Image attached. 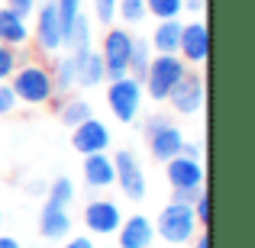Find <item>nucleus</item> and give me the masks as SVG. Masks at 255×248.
<instances>
[{"label":"nucleus","mask_w":255,"mask_h":248,"mask_svg":"<svg viewBox=\"0 0 255 248\" xmlns=\"http://www.w3.org/2000/svg\"><path fill=\"white\" fill-rule=\"evenodd\" d=\"M0 42L10 45V49H19V45L29 42V26H26V16H19V13L10 10V6L0 10Z\"/></svg>","instance_id":"17"},{"label":"nucleus","mask_w":255,"mask_h":248,"mask_svg":"<svg viewBox=\"0 0 255 248\" xmlns=\"http://www.w3.org/2000/svg\"><path fill=\"white\" fill-rule=\"evenodd\" d=\"M107 103H110L113 116L120 123H132L139 106H142V81H136L132 75H123L117 81H110V87H107Z\"/></svg>","instance_id":"4"},{"label":"nucleus","mask_w":255,"mask_h":248,"mask_svg":"<svg viewBox=\"0 0 255 248\" xmlns=\"http://www.w3.org/2000/svg\"><path fill=\"white\" fill-rule=\"evenodd\" d=\"M145 136H149V152L158 162H168V158L181 155V145H184V136L181 129L171 123L168 116H152L145 123Z\"/></svg>","instance_id":"6"},{"label":"nucleus","mask_w":255,"mask_h":248,"mask_svg":"<svg viewBox=\"0 0 255 248\" xmlns=\"http://www.w3.org/2000/svg\"><path fill=\"white\" fill-rule=\"evenodd\" d=\"M49 200H52V203H58V206H68L71 200H75V184H71L68 177H58L55 184L49 187Z\"/></svg>","instance_id":"25"},{"label":"nucleus","mask_w":255,"mask_h":248,"mask_svg":"<svg viewBox=\"0 0 255 248\" xmlns=\"http://www.w3.org/2000/svg\"><path fill=\"white\" fill-rule=\"evenodd\" d=\"M197 193H200V187H181V190H174V203H187V206H191L194 203V200H197Z\"/></svg>","instance_id":"31"},{"label":"nucleus","mask_w":255,"mask_h":248,"mask_svg":"<svg viewBox=\"0 0 255 248\" xmlns=\"http://www.w3.org/2000/svg\"><path fill=\"white\" fill-rule=\"evenodd\" d=\"M187 75V62L178 55H155L149 58V68H145V90L152 100H168V93L174 90V84Z\"/></svg>","instance_id":"2"},{"label":"nucleus","mask_w":255,"mask_h":248,"mask_svg":"<svg viewBox=\"0 0 255 248\" xmlns=\"http://www.w3.org/2000/svg\"><path fill=\"white\" fill-rule=\"evenodd\" d=\"M191 210H194V216H197V223H210V197H207V190H200L197 193V200L191 203Z\"/></svg>","instance_id":"29"},{"label":"nucleus","mask_w":255,"mask_h":248,"mask_svg":"<svg viewBox=\"0 0 255 248\" xmlns=\"http://www.w3.org/2000/svg\"><path fill=\"white\" fill-rule=\"evenodd\" d=\"M58 116H62V123H65V126H71V129H75L78 123L91 119L94 113H91V103H87V100H81V97H71V100H65V103H62Z\"/></svg>","instance_id":"20"},{"label":"nucleus","mask_w":255,"mask_h":248,"mask_svg":"<svg viewBox=\"0 0 255 248\" xmlns=\"http://www.w3.org/2000/svg\"><path fill=\"white\" fill-rule=\"evenodd\" d=\"M39 232L45 239H65L71 232V216H68V206H58V203H45L42 206V216H39Z\"/></svg>","instance_id":"16"},{"label":"nucleus","mask_w":255,"mask_h":248,"mask_svg":"<svg viewBox=\"0 0 255 248\" xmlns=\"http://www.w3.org/2000/svg\"><path fill=\"white\" fill-rule=\"evenodd\" d=\"M10 87L16 93V100L29 106H42L55 97V84H52V71L42 68V65H19L10 75Z\"/></svg>","instance_id":"1"},{"label":"nucleus","mask_w":255,"mask_h":248,"mask_svg":"<svg viewBox=\"0 0 255 248\" xmlns=\"http://www.w3.org/2000/svg\"><path fill=\"white\" fill-rule=\"evenodd\" d=\"M52 84H55V90H62V93H71V87L78 84V71H75L71 55L62 58V62L55 65V71H52Z\"/></svg>","instance_id":"21"},{"label":"nucleus","mask_w":255,"mask_h":248,"mask_svg":"<svg viewBox=\"0 0 255 248\" xmlns=\"http://www.w3.org/2000/svg\"><path fill=\"white\" fill-rule=\"evenodd\" d=\"M65 248H94V242H91V239H84V236H78V239H71Z\"/></svg>","instance_id":"34"},{"label":"nucleus","mask_w":255,"mask_h":248,"mask_svg":"<svg viewBox=\"0 0 255 248\" xmlns=\"http://www.w3.org/2000/svg\"><path fill=\"white\" fill-rule=\"evenodd\" d=\"M16 68H19V55H16V49H10V45L0 42V84L10 81V75H13Z\"/></svg>","instance_id":"27"},{"label":"nucleus","mask_w":255,"mask_h":248,"mask_svg":"<svg viewBox=\"0 0 255 248\" xmlns=\"http://www.w3.org/2000/svg\"><path fill=\"white\" fill-rule=\"evenodd\" d=\"M194 248H210V236H207V232H204V236H200L197 242H194Z\"/></svg>","instance_id":"37"},{"label":"nucleus","mask_w":255,"mask_h":248,"mask_svg":"<svg viewBox=\"0 0 255 248\" xmlns=\"http://www.w3.org/2000/svg\"><path fill=\"white\" fill-rule=\"evenodd\" d=\"M113 171H117V184L123 187V193L129 200L145 197V174H142V167H139L132 152H126V149L117 152V155H113Z\"/></svg>","instance_id":"8"},{"label":"nucleus","mask_w":255,"mask_h":248,"mask_svg":"<svg viewBox=\"0 0 255 248\" xmlns=\"http://www.w3.org/2000/svg\"><path fill=\"white\" fill-rule=\"evenodd\" d=\"M178 52L187 65H204L210 55V32L200 19L181 26V39H178Z\"/></svg>","instance_id":"7"},{"label":"nucleus","mask_w":255,"mask_h":248,"mask_svg":"<svg viewBox=\"0 0 255 248\" xmlns=\"http://www.w3.org/2000/svg\"><path fill=\"white\" fill-rule=\"evenodd\" d=\"M181 19H158L152 32V49L158 55H178V39H181Z\"/></svg>","instance_id":"18"},{"label":"nucleus","mask_w":255,"mask_h":248,"mask_svg":"<svg viewBox=\"0 0 255 248\" xmlns=\"http://www.w3.org/2000/svg\"><path fill=\"white\" fill-rule=\"evenodd\" d=\"M84 180L94 190H104V187L117 184V171H113V158L107 152H94L84 155Z\"/></svg>","instance_id":"14"},{"label":"nucleus","mask_w":255,"mask_h":248,"mask_svg":"<svg viewBox=\"0 0 255 248\" xmlns=\"http://www.w3.org/2000/svg\"><path fill=\"white\" fill-rule=\"evenodd\" d=\"M84 223L97 236H113L120 229V223H123V213H120V206L113 200H91L84 210Z\"/></svg>","instance_id":"10"},{"label":"nucleus","mask_w":255,"mask_h":248,"mask_svg":"<svg viewBox=\"0 0 255 248\" xmlns=\"http://www.w3.org/2000/svg\"><path fill=\"white\" fill-rule=\"evenodd\" d=\"M145 13L155 19H178L184 13V0H145Z\"/></svg>","instance_id":"22"},{"label":"nucleus","mask_w":255,"mask_h":248,"mask_svg":"<svg viewBox=\"0 0 255 248\" xmlns=\"http://www.w3.org/2000/svg\"><path fill=\"white\" fill-rule=\"evenodd\" d=\"M197 216H194V210L187 203H171L162 210V216H158L155 223V236H162L165 242L171 245H181V242H191L194 236H197Z\"/></svg>","instance_id":"3"},{"label":"nucleus","mask_w":255,"mask_h":248,"mask_svg":"<svg viewBox=\"0 0 255 248\" xmlns=\"http://www.w3.org/2000/svg\"><path fill=\"white\" fill-rule=\"evenodd\" d=\"M71 145H75V152H81V155H94V152H107L110 149V129H107V123H100V119H84V123L75 126V139H71Z\"/></svg>","instance_id":"11"},{"label":"nucleus","mask_w":255,"mask_h":248,"mask_svg":"<svg viewBox=\"0 0 255 248\" xmlns=\"http://www.w3.org/2000/svg\"><path fill=\"white\" fill-rule=\"evenodd\" d=\"M145 68H149V42H145V39H136V42H132V55H129V71H132L136 81H142Z\"/></svg>","instance_id":"24"},{"label":"nucleus","mask_w":255,"mask_h":248,"mask_svg":"<svg viewBox=\"0 0 255 248\" xmlns=\"http://www.w3.org/2000/svg\"><path fill=\"white\" fill-rule=\"evenodd\" d=\"M120 248H149L155 239V226L145 216H129L126 223H120Z\"/></svg>","instance_id":"15"},{"label":"nucleus","mask_w":255,"mask_h":248,"mask_svg":"<svg viewBox=\"0 0 255 248\" xmlns=\"http://www.w3.org/2000/svg\"><path fill=\"white\" fill-rule=\"evenodd\" d=\"M6 6H10V10H16L19 16H29V13L36 10V0H6Z\"/></svg>","instance_id":"32"},{"label":"nucleus","mask_w":255,"mask_h":248,"mask_svg":"<svg viewBox=\"0 0 255 248\" xmlns=\"http://www.w3.org/2000/svg\"><path fill=\"white\" fill-rule=\"evenodd\" d=\"M181 155H187V158H200V145L184 142V145H181Z\"/></svg>","instance_id":"33"},{"label":"nucleus","mask_w":255,"mask_h":248,"mask_svg":"<svg viewBox=\"0 0 255 248\" xmlns=\"http://www.w3.org/2000/svg\"><path fill=\"white\" fill-rule=\"evenodd\" d=\"M94 19L100 26H110L117 19V0H94Z\"/></svg>","instance_id":"28"},{"label":"nucleus","mask_w":255,"mask_h":248,"mask_svg":"<svg viewBox=\"0 0 255 248\" xmlns=\"http://www.w3.org/2000/svg\"><path fill=\"white\" fill-rule=\"evenodd\" d=\"M168 100H171V106L178 113L194 116V113L204 106V81H200L197 75H191V71H187V75L174 84V90L168 93Z\"/></svg>","instance_id":"12"},{"label":"nucleus","mask_w":255,"mask_h":248,"mask_svg":"<svg viewBox=\"0 0 255 248\" xmlns=\"http://www.w3.org/2000/svg\"><path fill=\"white\" fill-rule=\"evenodd\" d=\"M0 223H3V216H0Z\"/></svg>","instance_id":"38"},{"label":"nucleus","mask_w":255,"mask_h":248,"mask_svg":"<svg viewBox=\"0 0 255 248\" xmlns=\"http://www.w3.org/2000/svg\"><path fill=\"white\" fill-rule=\"evenodd\" d=\"M117 16L123 19L126 26L142 23L149 13H145V0H117Z\"/></svg>","instance_id":"23"},{"label":"nucleus","mask_w":255,"mask_h":248,"mask_svg":"<svg viewBox=\"0 0 255 248\" xmlns=\"http://www.w3.org/2000/svg\"><path fill=\"white\" fill-rule=\"evenodd\" d=\"M36 42L42 52H58L65 45V32H62V19H58L55 0H45L36 19Z\"/></svg>","instance_id":"9"},{"label":"nucleus","mask_w":255,"mask_h":248,"mask_svg":"<svg viewBox=\"0 0 255 248\" xmlns=\"http://www.w3.org/2000/svg\"><path fill=\"white\" fill-rule=\"evenodd\" d=\"M184 10L187 13H200L204 10V0H184Z\"/></svg>","instance_id":"35"},{"label":"nucleus","mask_w":255,"mask_h":248,"mask_svg":"<svg viewBox=\"0 0 255 248\" xmlns=\"http://www.w3.org/2000/svg\"><path fill=\"white\" fill-rule=\"evenodd\" d=\"M55 10H58V19H62V32L68 36L75 16L81 13V0H55Z\"/></svg>","instance_id":"26"},{"label":"nucleus","mask_w":255,"mask_h":248,"mask_svg":"<svg viewBox=\"0 0 255 248\" xmlns=\"http://www.w3.org/2000/svg\"><path fill=\"white\" fill-rule=\"evenodd\" d=\"M75 71H78V84H81V87H97L100 81H107V68H104L100 52H91L84 62L75 65Z\"/></svg>","instance_id":"19"},{"label":"nucleus","mask_w":255,"mask_h":248,"mask_svg":"<svg viewBox=\"0 0 255 248\" xmlns=\"http://www.w3.org/2000/svg\"><path fill=\"white\" fill-rule=\"evenodd\" d=\"M16 103H19V100H16V93H13V87L3 81V84H0V116L13 113V110H16Z\"/></svg>","instance_id":"30"},{"label":"nucleus","mask_w":255,"mask_h":248,"mask_svg":"<svg viewBox=\"0 0 255 248\" xmlns=\"http://www.w3.org/2000/svg\"><path fill=\"white\" fill-rule=\"evenodd\" d=\"M132 36L129 29H110L104 36V49H100V58H104L107 68V81H117V78L129 75V55H132Z\"/></svg>","instance_id":"5"},{"label":"nucleus","mask_w":255,"mask_h":248,"mask_svg":"<svg viewBox=\"0 0 255 248\" xmlns=\"http://www.w3.org/2000/svg\"><path fill=\"white\" fill-rule=\"evenodd\" d=\"M165 174H168V184L174 190L181 187H204V165L200 158H187V155H174L165 162Z\"/></svg>","instance_id":"13"},{"label":"nucleus","mask_w":255,"mask_h":248,"mask_svg":"<svg viewBox=\"0 0 255 248\" xmlns=\"http://www.w3.org/2000/svg\"><path fill=\"white\" fill-rule=\"evenodd\" d=\"M0 248H23L16 242V239H10V236H0Z\"/></svg>","instance_id":"36"}]
</instances>
